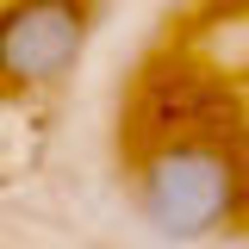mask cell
<instances>
[{"label": "cell", "mask_w": 249, "mask_h": 249, "mask_svg": "<svg viewBox=\"0 0 249 249\" xmlns=\"http://www.w3.org/2000/svg\"><path fill=\"white\" fill-rule=\"evenodd\" d=\"M100 0H6L0 6V81L6 88H62L88 56Z\"/></svg>", "instance_id": "obj_2"}, {"label": "cell", "mask_w": 249, "mask_h": 249, "mask_svg": "<svg viewBox=\"0 0 249 249\" xmlns=\"http://www.w3.org/2000/svg\"><path fill=\"white\" fill-rule=\"evenodd\" d=\"M249 175L212 131H168L131 162V212L156 243H206L243 218Z\"/></svg>", "instance_id": "obj_1"}]
</instances>
